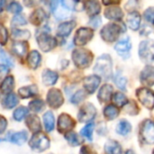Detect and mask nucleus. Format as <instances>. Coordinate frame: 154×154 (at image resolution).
Wrapping results in <instances>:
<instances>
[{
    "label": "nucleus",
    "mask_w": 154,
    "mask_h": 154,
    "mask_svg": "<svg viewBox=\"0 0 154 154\" xmlns=\"http://www.w3.org/2000/svg\"><path fill=\"white\" fill-rule=\"evenodd\" d=\"M112 59L108 54H104L97 58L94 67V72L96 75L107 80L112 76Z\"/></svg>",
    "instance_id": "nucleus-1"
},
{
    "label": "nucleus",
    "mask_w": 154,
    "mask_h": 154,
    "mask_svg": "<svg viewBox=\"0 0 154 154\" xmlns=\"http://www.w3.org/2000/svg\"><path fill=\"white\" fill-rule=\"evenodd\" d=\"M72 60L79 69H87L93 60V54L88 50L76 49L72 52Z\"/></svg>",
    "instance_id": "nucleus-2"
},
{
    "label": "nucleus",
    "mask_w": 154,
    "mask_h": 154,
    "mask_svg": "<svg viewBox=\"0 0 154 154\" xmlns=\"http://www.w3.org/2000/svg\"><path fill=\"white\" fill-rule=\"evenodd\" d=\"M124 31L125 30H123L118 23H108L100 31V35L106 42H114L118 39L120 33Z\"/></svg>",
    "instance_id": "nucleus-3"
},
{
    "label": "nucleus",
    "mask_w": 154,
    "mask_h": 154,
    "mask_svg": "<svg viewBox=\"0 0 154 154\" xmlns=\"http://www.w3.org/2000/svg\"><path fill=\"white\" fill-rule=\"evenodd\" d=\"M139 137L145 144H154V122L152 120L146 119L141 124L139 129Z\"/></svg>",
    "instance_id": "nucleus-4"
},
{
    "label": "nucleus",
    "mask_w": 154,
    "mask_h": 154,
    "mask_svg": "<svg viewBox=\"0 0 154 154\" xmlns=\"http://www.w3.org/2000/svg\"><path fill=\"white\" fill-rule=\"evenodd\" d=\"M29 145L32 151L36 152H42L50 147V140L44 134L40 132L33 134L29 141Z\"/></svg>",
    "instance_id": "nucleus-5"
},
{
    "label": "nucleus",
    "mask_w": 154,
    "mask_h": 154,
    "mask_svg": "<svg viewBox=\"0 0 154 154\" xmlns=\"http://www.w3.org/2000/svg\"><path fill=\"white\" fill-rule=\"evenodd\" d=\"M139 56L149 65L154 63V41H143L139 45Z\"/></svg>",
    "instance_id": "nucleus-6"
},
{
    "label": "nucleus",
    "mask_w": 154,
    "mask_h": 154,
    "mask_svg": "<svg viewBox=\"0 0 154 154\" xmlns=\"http://www.w3.org/2000/svg\"><path fill=\"white\" fill-rule=\"evenodd\" d=\"M36 40L40 49L44 52H48L57 46L56 38L50 35L49 32L45 31L42 32L40 34H37Z\"/></svg>",
    "instance_id": "nucleus-7"
},
{
    "label": "nucleus",
    "mask_w": 154,
    "mask_h": 154,
    "mask_svg": "<svg viewBox=\"0 0 154 154\" xmlns=\"http://www.w3.org/2000/svg\"><path fill=\"white\" fill-rule=\"evenodd\" d=\"M136 97L143 106L148 109L154 107V91L148 88H140L136 90Z\"/></svg>",
    "instance_id": "nucleus-8"
},
{
    "label": "nucleus",
    "mask_w": 154,
    "mask_h": 154,
    "mask_svg": "<svg viewBox=\"0 0 154 154\" xmlns=\"http://www.w3.org/2000/svg\"><path fill=\"white\" fill-rule=\"evenodd\" d=\"M97 116V109L91 103L84 104L79 111L78 119L80 123H89Z\"/></svg>",
    "instance_id": "nucleus-9"
},
{
    "label": "nucleus",
    "mask_w": 154,
    "mask_h": 154,
    "mask_svg": "<svg viewBox=\"0 0 154 154\" xmlns=\"http://www.w3.org/2000/svg\"><path fill=\"white\" fill-rule=\"evenodd\" d=\"M46 99H47V103L49 106L53 109L60 108L64 103V97H63L61 91L55 88H51L48 91Z\"/></svg>",
    "instance_id": "nucleus-10"
},
{
    "label": "nucleus",
    "mask_w": 154,
    "mask_h": 154,
    "mask_svg": "<svg viewBox=\"0 0 154 154\" xmlns=\"http://www.w3.org/2000/svg\"><path fill=\"white\" fill-rule=\"evenodd\" d=\"M93 36H94L93 29L87 28V27H81L75 33L74 43L77 46L86 45L89 41H91Z\"/></svg>",
    "instance_id": "nucleus-11"
},
{
    "label": "nucleus",
    "mask_w": 154,
    "mask_h": 154,
    "mask_svg": "<svg viewBox=\"0 0 154 154\" xmlns=\"http://www.w3.org/2000/svg\"><path fill=\"white\" fill-rule=\"evenodd\" d=\"M76 126L75 120L68 114H61L58 118V131L60 134H67Z\"/></svg>",
    "instance_id": "nucleus-12"
},
{
    "label": "nucleus",
    "mask_w": 154,
    "mask_h": 154,
    "mask_svg": "<svg viewBox=\"0 0 154 154\" xmlns=\"http://www.w3.org/2000/svg\"><path fill=\"white\" fill-rule=\"evenodd\" d=\"M141 83L145 88L152 87L154 85V66L146 65L140 73Z\"/></svg>",
    "instance_id": "nucleus-13"
},
{
    "label": "nucleus",
    "mask_w": 154,
    "mask_h": 154,
    "mask_svg": "<svg viewBox=\"0 0 154 154\" xmlns=\"http://www.w3.org/2000/svg\"><path fill=\"white\" fill-rule=\"evenodd\" d=\"M132 48V42L129 37H125L119 40L115 45L116 51L123 57H128Z\"/></svg>",
    "instance_id": "nucleus-14"
},
{
    "label": "nucleus",
    "mask_w": 154,
    "mask_h": 154,
    "mask_svg": "<svg viewBox=\"0 0 154 154\" xmlns=\"http://www.w3.org/2000/svg\"><path fill=\"white\" fill-rule=\"evenodd\" d=\"M100 82H101V79L97 75H96V74L90 75L84 79L83 86L88 94H93L97 90V88L99 87Z\"/></svg>",
    "instance_id": "nucleus-15"
},
{
    "label": "nucleus",
    "mask_w": 154,
    "mask_h": 154,
    "mask_svg": "<svg viewBox=\"0 0 154 154\" xmlns=\"http://www.w3.org/2000/svg\"><path fill=\"white\" fill-rule=\"evenodd\" d=\"M105 16L107 19L115 20V21H121L124 17L123 10L116 5H111L106 8L105 10Z\"/></svg>",
    "instance_id": "nucleus-16"
},
{
    "label": "nucleus",
    "mask_w": 154,
    "mask_h": 154,
    "mask_svg": "<svg viewBox=\"0 0 154 154\" xmlns=\"http://www.w3.org/2000/svg\"><path fill=\"white\" fill-rule=\"evenodd\" d=\"M26 126L28 127V129L32 132L33 134H37L40 133L42 130V125H41V121L40 118L35 116V115H30L27 116L26 118Z\"/></svg>",
    "instance_id": "nucleus-17"
},
{
    "label": "nucleus",
    "mask_w": 154,
    "mask_h": 154,
    "mask_svg": "<svg viewBox=\"0 0 154 154\" xmlns=\"http://www.w3.org/2000/svg\"><path fill=\"white\" fill-rule=\"evenodd\" d=\"M47 19V14L45 13V11L42 8H37L35 9L30 15V22L33 24V25H41L45 20Z\"/></svg>",
    "instance_id": "nucleus-18"
},
{
    "label": "nucleus",
    "mask_w": 154,
    "mask_h": 154,
    "mask_svg": "<svg viewBox=\"0 0 154 154\" xmlns=\"http://www.w3.org/2000/svg\"><path fill=\"white\" fill-rule=\"evenodd\" d=\"M112 93H113L112 86L108 84H105L99 89L97 94V98L100 101V103H107L112 98Z\"/></svg>",
    "instance_id": "nucleus-19"
},
{
    "label": "nucleus",
    "mask_w": 154,
    "mask_h": 154,
    "mask_svg": "<svg viewBox=\"0 0 154 154\" xmlns=\"http://www.w3.org/2000/svg\"><path fill=\"white\" fill-rule=\"evenodd\" d=\"M59 75L57 72L51 70L49 69H46L43 70L42 74V83L45 86H53L54 84H56L57 80H58Z\"/></svg>",
    "instance_id": "nucleus-20"
},
{
    "label": "nucleus",
    "mask_w": 154,
    "mask_h": 154,
    "mask_svg": "<svg viewBox=\"0 0 154 154\" xmlns=\"http://www.w3.org/2000/svg\"><path fill=\"white\" fill-rule=\"evenodd\" d=\"M126 23H127V24L131 30L137 31L141 25V15H140V14L136 11L131 12L126 18Z\"/></svg>",
    "instance_id": "nucleus-21"
},
{
    "label": "nucleus",
    "mask_w": 154,
    "mask_h": 154,
    "mask_svg": "<svg viewBox=\"0 0 154 154\" xmlns=\"http://www.w3.org/2000/svg\"><path fill=\"white\" fill-rule=\"evenodd\" d=\"M76 23L74 21L61 23L57 29V35L60 37H67L70 34L72 30L75 28Z\"/></svg>",
    "instance_id": "nucleus-22"
},
{
    "label": "nucleus",
    "mask_w": 154,
    "mask_h": 154,
    "mask_svg": "<svg viewBox=\"0 0 154 154\" xmlns=\"http://www.w3.org/2000/svg\"><path fill=\"white\" fill-rule=\"evenodd\" d=\"M106 154H121L122 147L120 143L115 140H108L104 147Z\"/></svg>",
    "instance_id": "nucleus-23"
},
{
    "label": "nucleus",
    "mask_w": 154,
    "mask_h": 154,
    "mask_svg": "<svg viewBox=\"0 0 154 154\" xmlns=\"http://www.w3.org/2000/svg\"><path fill=\"white\" fill-rule=\"evenodd\" d=\"M41 60H42L41 54L35 50L32 51L27 56V63L32 69H36L40 66Z\"/></svg>",
    "instance_id": "nucleus-24"
},
{
    "label": "nucleus",
    "mask_w": 154,
    "mask_h": 154,
    "mask_svg": "<svg viewBox=\"0 0 154 154\" xmlns=\"http://www.w3.org/2000/svg\"><path fill=\"white\" fill-rule=\"evenodd\" d=\"M18 94L21 97V98H30L38 94V88L36 86L32 85V86H27V87H23L19 88Z\"/></svg>",
    "instance_id": "nucleus-25"
},
{
    "label": "nucleus",
    "mask_w": 154,
    "mask_h": 154,
    "mask_svg": "<svg viewBox=\"0 0 154 154\" xmlns=\"http://www.w3.org/2000/svg\"><path fill=\"white\" fill-rule=\"evenodd\" d=\"M28 47L26 42H14L12 45L14 53L18 57H23L28 51Z\"/></svg>",
    "instance_id": "nucleus-26"
},
{
    "label": "nucleus",
    "mask_w": 154,
    "mask_h": 154,
    "mask_svg": "<svg viewBox=\"0 0 154 154\" xmlns=\"http://www.w3.org/2000/svg\"><path fill=\"white\" fill-rule=\"evenodd\" d=\"M85 9L88 15L97 16L101 11V5L97 1H89L85 3Z\"/></svg>",
    "instance_id": "nucleus-27"
},
{
    "label": "nucleus",
    "mask_w": 154,
    "mask_h": 154,
    "mask_svg": "<svg viewBox=\"0 0 154 154\" xmlns=\"http://www.w3.org/2000/svg\"><path fill=\"white\" fill-rule=\"evenodd\" d=\"M18 98L17 96L14 93H10L6 95V97L2 101V106L5 109H12L18 104Z\"/></svg>",
    "instance_id": "nucleus-28"
},
{
    "label": "nucleus",
    "mask_w": 154,
    "mask_h": 154,
    "mask_svg": "<svg viewBox=\"0 0 154 154\" xmlns=\"http://www.w3.org/2000/svg\"><path fill=\"white\" fill-rule=\"evenodd\" d=\"M14 77L13 76H7L4 79L0 88H1L2 93L8 95L10 93H12V91L14 89Z\"/></svg>",
    "instance_id": "nucleus-29"
},
{
    "label": "nucleus",
    "mask_w": 154,
    "mask_h": 154,
    "mask_svg": "<svg viewBox=\"0 0 154 154\" xmlns=\"http://www.w3.org/2000/svg\"><path fill=\"white\" fill-rule=\"evenodd\" d=\"M103 114L104 116L107 119V120H114L116 119L118 115H119V109L117 106H114V105H108L106 106L104 110H103Z\"/></svg>",
    "instance_id": "nucleus-30"
},
{
    "label": "nucleus",
    "mask_w": 154,
    "mask_h": 154,
    "mask_svg": "<svg viewBox=\"0 0 154 154\" xmlns=\"http://www.w3.org/2000/svg\"><path fill=\"white\" fill-rule=\"evenodd\" d=\"M61 5L66 8L67 10H75V11H81L85 8V4L78 1H70V0H65L60 2Z\"/></svg>",
    "instance_id": "nucleus-31"
},
{
    "label": "nucleus",
    "mask_w": 154,
    "mask_h": 154,
    "mask_svg": "<svg viewBox=\"0 0 154 154\" xmlns=\"http://www.w3.org/2000/svg\"><path fill=\"white\" fill-rule=\"evenodd\" d=\"M131 131H132V125H131V124L128 121L125 120V119L121 120L117 124V125H116V133L118 134H120V135L125 136L128 134H130Z\"/></svg>",
    "instance_id": "nucleus-32"
},
{
    "label": "nucleus",
    "mask_w": 154,
    "mask_h": 154,
    "mask_svg": "<svg viewBox=\"0 0 154 154\" xmlns=\"http://www.w3.org/2000/svg\"><path fill=\"white\" fill-rule=\"evenodd\" d=\"M43 123H44V127L47 132H51L54 128V116L52 112L48 111L43 115Z\"/></svg>",
    "instance_id": "nucleus-33"
},
{
    "label": "nucleus",
    "mask_w": 154,
    "mask_h": 154,
    "mask_svg": "<svg viewBox=\"0 0 154 154\" xmlns=\"http://www.w3.org/2000/svg\"><path fill=\"white\" fill-rule=\"evenodd\" d=\"M30 32L27 30H19V29H13L12 31V38L13 40L23 42V40H27L30 38Z\"/></svg>",
    "instance_id": "nucleus-34"
},
{
    "label": "nucleus",
    "mask_w": 154,
    "mask_h": 154,
    "mask_svg": "<svg viewBox=\"0 0 154 154\" xmlns=\"http://www.w3.org/2000/svg\"><path fill=\"white\" fill-rule=\"evenodd\" d=\"M27 138H28V133L26 131H21L14 134L11 136V142L14 143V144L22 145L27 141Z\"/></svg>",
    "instance_id": "nucleus-35"
},
{
    "label": "nucleus",
    "mask_w": 154,
    "mask_h": 154,
    "mask_svg": "<svg viewBox=\"0 0 154 154\" xmlns=\"http://www.w3.org/2000/svg\"><path fill=\"white\" fill-rule=\"evenodd\" d=\"M65 139L67 140V142L69 143V144L70 146L75 147V146H79L82 143V139H80L79 137V135L72 131L65 134Z\"/></svg>",
    "instance_id": "nucleus-36"
},
{
    "label": "nucleus",
    "mask_w": 154,
    "mask_h": 154,
    "mask_svg": "<svg viewBox=\"0 0 154 154\" xmlns=\"http://www.w3.org/2000/svg\"><path fill=\"white\" fill-rule=\"evenodd\" d=\"M45 107V103L42 99H34L29 103V109L34 113H39L42 112Z\"/></svg>",
    "instance_id": "nucleus-37"
},
{
    "label": "nucleus",
    "mask_w": 154,
    "mask_h": 154,
    "mask_svg": "<svg viewBox=\"0 0 154 154\" xmlns=\"http://www.w3.org/2000/svg\"><path fill=\"white\" fill-rule=\"evenodd\" d=\"M124 110L126 114L130 116H136L139 113V107L136 102L134 100L128 101V103L124 106Z\"/></svg>",
    "instance_id": "nucleus-38"
},
{
    "label": "nucleus",
    "mask_w": 154,
    "mask_h": 154,
    "mask_svg": "<svg viewBox=\"0 0 154 154\" xmlns=\"http://www.w3.org/2000/svg\"><path fill=\"white\" fill-rule=\"evenodd\" d=\"M29 114V109L26 108L25 106H20L18 108H16L13 114V117L15 121L20 122L22 121L25 116H27V115Z\"/></svg>",
    "instance_id": "nucleus-39"
},
{
    "label": "nucleus",
    "mask_w": 154,
    "mask_h": 154,
    "mask_svg": "<svg viewBox=\"0 0 154 154\" xmlns=\"http://www.w3.org/2000/svg\"><path fill=\"white\" fill-rule=\"evenodd\" d=\"M113 100L114 103L116 106H125L127 103H128V99L127 97L121 92H116L115 93V95L113 96Z\"/></svg>",
    "instance_id": "nucleus-40"
},
{
    "label": "nucleus",
    "mask_w": 154,
    "mask_h": 154,
    "mask_svg": "<svg viewBox=\"0 0 154 154\" xmlns=\"http://www.w3.org/2000/svg\"><path fill=\"white\" fill-rule=\"evenodd\" d=\"M94 124H88L85 127H83L80 131V134L88 139V141H92V136H93V131H94Z\"/></svg>",
    "instance_id": "nucleus-41"
},
{
    "label": "nucleus",
    "mask_w": 154,
    "mask_h": 154,
    "mask_svg": "<svg viewBox=\"0 0 154 154\" xmlns=\"http://www.w3.org/2000/svg\"><path fill=\"white\" fill-rule=\"evenodd\" d=\"M86 97H87L86 92H85L84 90H82V89H79V90H78V91L73 95V97H72L71 99H70V102H71L72 104L78 105V104H79L80 102H82L83 100H85Z\"/></svg>",
    "instance_id": "nucleus-42"
},
{
    "label": "nucleus",
    "mask_w": 154,
    "mask_h": 154,
    "mask_svg": "<svg viewBox=\"0 0 154 154\" xmlns=\"http://www.w3.org/2000/svg\"><path fill=\"white\" fill-rule=\"evenodd\" d=\"M114 81L116 83V85L121 89V90H125L126 89V83L127 80L125 77H123L120 73H116L115 78H114Z\"/></svg>",
    "instance_id": "nucleus-43"
},
{
    "label": "nucleus",
    "mask_w": 154,
    "mask_h": 154,
    "mask_svg": "<svg viewBox=\"0 0 154 154\" xmlns=\"http://www.w3.org/2000/svg\"><path fill=\"white\" fill-rule=\"evenodd\" d=\"M0 60L5 63V66L7 67H13L14 66V61L13 60L9 57V55L4 51V50H0Z\"/></svg>",
    "instance_id": "nucleus-44"
},
{
    "label": "nucleus",
    "mask_w": 154,
    "mask_h": 154,
    "mask_svg": "<svg viewBox=\"0 0 154 154\" xmlns=\"http://www.w3.org/2000/svg\"><path fill=\"white\" fill-rule=\"evenodd\" d=\"M8 41V32L7 29L0 23V44L2 46L5 45Z\"/></svg>",
    "instance_id": "nucleus-45"
},
{
    "label": "nucleus",
    "mask_w": 154,
    "mask_h": 154,
    "mask_svg": "<svg viewBox=\"0 0 154 154\" xmlns=\"http://www.w3.org/2000/svg\"><path fill=\"white\" fill-rule=\"evenodd\" d=\"M7 10L13 14H19L22 12L23 10V6L21 5L20 3L18 2H12L8 5L7 6Z\"/></svg>",
    "instance_id": "nucleus-46"
},
{
    "label": "nucleus",
    "mask_w": 154,
    "mask_h": 154,
    "mask_svg": "<svg viewBox=\"0 0 154 154\" xmlns=\"http://www.w3.org/2000/svg\"><path fill=\"white\" fill-rule=\"evenodd\" d=\"M26 23H27L26 19L24 18L23 15H21V14H17L14 16L12 19V26H21Z\"/></svg>",
    "instance_id": "nucleus-47"
},
{
    "label": "nucleus",
    "mask_w": 154,
    "mask_h": 154,
    "mask_svg": "<svg viewBox=\"0 0 154 154\" xmlns=\"http://www.w3.org/2000/svg\"><path fill=\"white\" fill-rule=\"evenodd\" d=\"M143 17L147 22L154 23V7H149L146 9L143 13Z\"/></svg>",
    "instance_id": "nucleus-48"
},
{
    "label": "nucleus",
    "mask_w": 154,
    "mask_h": 154,
    "mask_svg": "<svg viewBox=\"0 0 154 154\" xmlns=\"http://www.w3.org/2000/svg\"><path fill=\"white\" fill-rule=\"evenodd\" d=\"M88 24H89L90 26H92L94 29L97 28V27L101 24V17H100V16H98V15H97V16H93V17L90 19V21H89Z\"/></svg>",
    "instance_id": "nucleus-49"
},
{
    "label": "nucleus",
    "mask_w": 154,
    "mask_h": 154,
    "mask_svg": "<svg viewBox=\"0 0 154 154\" xmlns=\"http://www.w3.org/2000/svg\"><path fill=\"white\" fill-rule=\"evenodd\" d=\"M7 127V120L5 116H0V134H4Z\"/></svg>",
    "instance_id": "nucleus-50"
},
{
    "label": "nucleus",
    "mask_w": 154,
    "mask_h": 154,
    "mask_svg": "<svg viewBox=\"0 0 154 154\" xmlns=\"http://www.w3.org/2000/svg\"><path fill=\"white\" fill-rule=\"evenodd\" d=\"M79 154H97L95 150H93L91 147L84 145L82 146V148L80 149V153Z\"/></svg>",
    "instance_id": "nucleus-51"
},
{
    "label": "nucleus",
    "mask_w": 154,
    "mask_h": 154,
    "mask_svg": "<svg viewBox=\"0 0 154 154\" xmlns=\"http://www.w3.org/2000/svg\"><path fill=\"white\" fill-rule=\"evenodd\" d=\"M9 72V68L5 65H0V80Z\"/></svg>",
    "instance_id": "nucleus-52"
},
{
    "label": "nucleus",
    "mask_w": 154,
    "mask_h": 154,
    "mask_svg": "<svg viewBox=\"0 0 154 154\" xmlns=\"http://www.w3.org/2000/svg\"><path fill=\"white\" fill-rule=\"evenodd\" d=\"M6 5V1L5 0H0V12H2Z\"/></svg>",
    "instance_id": "nucleus-53"
},
{
    "label": "nucleus",
    "mask_w": 154,
    "mask_h": 154,
    "mask_svg": "<svg viewBox=\"0 0 154 154\" xmlns=\"http://www.w3.org/2000/svg\"><path fill=\"white\" fill-rule=\"evenodd\" d=\"M124 154H135V153H134V151H132V150H127V151H126V152H125Z\"/></svg>",
    "instance_id": "nucleus-54"
},
{
    "label": "nucleus",
    "mask_w": 154,
    "mask_h": 154,
    "mask_svg": "<svg viewBox=\"0 0 154 154\" xmlns=\"http://www.w3.org/2000/svg\"><path fill=\"white\" fill-rule=\"evenodd\" d=\"M153 108H154V107H153ZM152 116H154V109H153V111H152Z\"/></svg>",
    "instance_id": "nucleus-55"
},
{
    "label": "nucleus",
    "mask_w": 154,
    "mask_h": 154,
    "mask_svg": "<svg viewBox=\"0 0 154 154\" xmlns=\"http://www.w3.org/2000/svg\"><path fill=\"white\" fill-rule=\"evenodd\" d=\"M152 154H154V150H153V152H152Z\"/></svg>",
    "instance_id": "nucleus-56"
},
{
    "label": "nucleus",
    "mask_w": 154,
    "mask_h": 154,
    "mask_svg": "<svg viewBox=\"0 0 154 154\" xmlns=\"http://www.w3.org/2000/svg\"><path fill=\"white\" fill-rule=\"evenodd\" d=\"M50 154H52V153H50Z\"/></svg>",
    "instance_id": "nucleus-57"
}]
</instances>
